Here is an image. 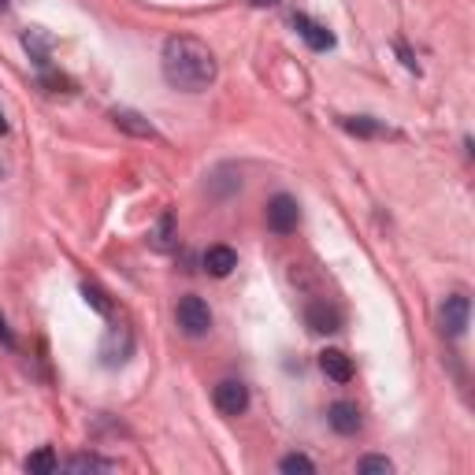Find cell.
I'll use <instances>...</instances> for the list:
<instances>
[{
  "label": "cell",
  "mask_w": 475,
  "mask_h": 475,
  "mask_svg": "<svg viewBox=\"0 0 475 475\" xmlns=\"http://www.w3.org/2000/svg\"><path fill=\"white\" fill-rule=\"evenodd\" d=\"M160 67H164L167 86L182 89V93H201L219 79V64H216L212 49L189 34L167 37L164 52H160Z\"/></svg>",
  "instance_id": "obj_1"
},
{
  "label": "cell",
  "mask_w": 475,
  "mask_h": 475,
  "mask_svg": "<svg viewBox=\"0 0 475 475\" xmlns=\"http://www.w3.org/2000/svg\"><path fill=\"white\" fill-rule=\"evenodd\" d=\"M175 323H179V331H182L186 338H204L208 331H212V309H208L201 297L186 294V297H179Z\"/></svg>",
  "instance_id": "obj_2"
},
{
  "label": "cell",
  "mask_w": 475,
  "mask_h": 475,
  "mask_svg": "<svg viewBox=\"0 0 475 475\" xmlns=\"http://www.w3.org/2000/svg\"><path fill=\"white\" fill-rule=\"evenodd\" d=\"M297 223H301V204L290 197V194H275L268 201V226L275 234H294L297 231Z\"/></svg>",
  "instance_id": "obj_3"
},
{
  "label": "cell",
  "mask_w": 475,
  "mask_h": 475,
  "mask_svg": "<svg viewBox=\"0 0 475 475\" xmlns=\"http://www.w3.org/2000/svg\"><path fill=\"white\" fill-rule=\"evenodd\" d=\"M212 402L223 416H241L245 409H249V387L238 383V379H223V383H216V390H212Z\"/></svg>",
  "instance_id": "obj_4"
},
{
  "label": "cell",
  "mask_w": 475,
  "mask_h": 475,
  "mask_svg": "<svg viewBox=\"0 0 475 475\" xmlns=\"http://www.w3.org/2000/svg\"><path fill=\"white\" fill-rule=\"evenodd\" d=\"M468 316H471V301H468L464 294H449V297L442 301L439 319H442V331H446L449 338H461V334L468 331Z\"/></svg>",
  "instance_id": "obj_5"
},
{
  "label": "cell",
  "mask_w": 475,
  "mask_h": 475,
  "mask_svg": "<svg viewBox=\"0 0 475 475\" xmlns=\"http://www.w3.org/2000/svg\"><path fill=\"white\" fill-rule=\"evenodd\" d=\"M305 323H309L312 334H334L341 327V312L334 305H327V301H309Z\"/></svg>",
  "instance_id": "obj_6"
},
{
  "label": "cell",
  "mask_w": 475,
  "mask_h": 475,
  "mask_svg": "<svg viewBox=\"0 0 475 475\" xmlns=\"http://www.w3.org/2000/svg\"><path fill=\"white\" fill-rule=\"evenodd\" d=\"M294 27H297V34H301V42H305L312 52H327V49H334V34L323 27V23H316V19H309V15H294Z\"/></svg>",
  "instance_id": "obj_7"
},
{
  "label": "cell",
  "mask_w": 475,
  "mask_h": 475,
  "mask_svg": "<svg viewBox=\"0 0 475 475\" xmlns=\"http://www.w3.org/2000/svg\"><path fill=\"white\" fill-rule=\"evenodd\" d=\"M201 264H204V272H208V275L226 279V275L238 268V253L231 249V245H208L204 257H201Z\"/></svg>",
  "instance_id": "obj_8"
},
{
  "label": "cell",
  "mask_w": 475,
  "mask_h": 475,
  "mask_svg": "<svg viewBox=\"0 0 475 475\" xmlns=\"http://www.w3.org/2000/svg\"><path fill=\"white\" fill-rule=\"evenodd\" d=\"M319 368H323L327 379H334V383H349L353 379V360L341 349H323L319 353Z\"/></svg>",
  "instance_id": "obj_9"
},
{
  "label": "cell",
  "mask_w": 475,
  "mask_h": 475,
  "mask_svg": "<svg viewBox=\"0 0 475 475\" xmlns=\"http://www.w3.org/2000/svg\"><path fill=\"white\" fill-rule=\"evenodd\" d=\"M327 424H331L338 434H356V431H360V409L349 405V402H334L331 412H327Z\"/></svg>",
  "instance_id": "obj_10"
},
{
  "label": "cell",
  "mask_w": 475,
  "mask_h": 475,
  "mask_svg": "<svg viewBox=\"0 0 475 475\" xmlns=\"http://www.w3.org/2000/svg\"><path fill=\"white\" fill-rule=\"evenodd\" d=\"M111 119H116V126H119V130H126V134H134V138H157L153 123H149L145 116H138V111L119 108V111H111Z\"/></svg>",
  "instance_id": "obj_11"
},
{
  "label": "cell",
  "mask_w": 475,
  "mask_h": 475,
  "mask_svg": "<svg viewBox=\"0 0 475 475\" xmlns=\"http://www.w3.org/2000/svg\"><path fill=\"white\" fill-rule=\"evenodd\" d=\"M64 468H67V471H116L119 464H116V461L97 457V453H79V457L64 461Z\"/></svg>",
  "instance_id": "obj_12"
},
{
  "label": "cell",
  "mask_w": 475,
  "mask_h": 475,
  "mask_svg": "<svg viewBox=\"0 0 475 475\" xmlns=\"http://www.w3.org/2000/svg\"><path fill=\"white\" fill-rule=\"evenodd\" d=\"M23 468H27V471H42V475H49V471L60 468V457L52 453V446H42V449L30 453V457L23 461Z\"/></svg>",
  "instance_id": "obj_13"
},
{
  "label": "cell",
  "mask_w": 475,
  "mask_h": 475,
  "mask_svg": "<svg viewBox=\"0 0 475 475\" xmlns=\"http://www.w3.org/2000/svg\"><path fill=\"white\" fill-rule=\"evenodd\" d=\"M341 126H346L349 134H356V138H379V134H383V123H375V119H368V116L341 119Z\"/></svg>",
  "instance_id": "obj_14"
},
{
  "label": "cell",
  "mask_w": 475,
  "mask_h": 475,
  "mask_svg": "<svg viewBox=\"0 0 475 475\" xmlns=\"http://www.w3.org/2000/svg\"><path fill=\"white\" fill-rule=\"evenodd\" d=\"M82 297H86V305H89L93 312L111 316V301H108V294L97 287V282H82Z\"/></svg>",
  "instance_id": "obj_15"
},
{
  "label": "cell",
  "mask_w": 475,
  "mask_h": 475,
  "mask_svg": "<svg viewBox=\"0 0 475 475\" xmlns=\"http://www.w3.org/2000/svg\"><path fill=\"white\" fill-rule=\"evenodd\" d=\"M171 238H175V216L164 212L160 223H157V231H153V249L167 253V249H171Z\"/></svg>",
  "instance_id": "obj_16"
},
{
  "label": "cell",
  "mask_w": 475,
  "mask_h": 475,
  "mask_svg": "<svg viewBox=\"0 0 475 475\" xmlns=\"http://www.w3.org/2000/svg\"><path fill=\"white\" fill-rule=\"evenodd\" d=\"M23 45H27V52H30V56H34V60L42 64V67L49 64V56H45V49H49V37H45L42 30H27V34H23Z\"/></svg>",
  "instance_id": "obj_17"
},
{
  "label": "cell",
  "mask_w": 475,
  "mask_h": 475,
  "mask_svg": "<svg viewBox=\"0 0 475 475\" xmlns=\"http://www.w3.org/2000/svg\"><path fill=\"white\" fill-rule=\"evenodd\" d=\"M279 471H287V475H297V471H301V475H312L316 464L305 457V453H290V457L279 461Z\"/></svg>",
  "instance_id": "obj_18"
},
{
  "label": "cell",
  "mask_w": 475,
  "mask_h": 475,
  "mask_svg": "<svg viewBox=\"0 0 475 475\" xmlns=\"http://www.w3.org/2000/svg\"><path fill=\"white\" fill-rule=\"evenodd\" d=\"M356 471H360V475H372V471L390 475V471H394V464H390L387 457H360V461H356Z\"/></svg>",
  "instance_id": "obj_19"
},
{
  "label": "cell",
  "mask_w": 475,
  "mask_h": 475,
  "mask_svg": "<svg viewBox=\"0 0 475 475\" xmlns=\"http://www.w3.org/2000/svg\"><path fill=\"white\" fill-rule=\"evenodd\" d=\"M0 341H4L8 349H15V334L8 331V323H4V316H0Z\"/></svg>",
  "instance_id": "obj_20"
},
{
  "label": "cell",
  "mask_w": 475,
  "mask_h": 475,
  "mask_svg": "<svg viewBox=\"0 0 475 475\" xmlns=\"http://www.w3.org/2000/svg\"><path fill=\"white\" fill-rule=\"evenodd\" d=\"M253 8H272V4H279V0H249Z\"/></svg>",
  "instance_id": "obj_21"
},
{
  "label": "cell",
  "mask_w": 475,
  "mask_h": 475,
  "mask_svg": "<svg viewBox=\"0 0 475 475\" xmlns=\"http://www.w3.org/2000/svg\"><path fill=\"white\" fill-rule=\"evenodd\" d=\"M0 134H8V119H4V111H0Z\"/></svg>",
  "instance_id": "obj_22"
},
{
  "label": "cell",
  "mask_w": 475,
  "mask_h": 475,
  "mask_svg": "<svg viewBox=\"0 0 475 475\" xmlns=\"http://www.w3.org/2000/svg\"><path fill=\"white\" fill-rule=\"evenodd\" d=\"M4 8H8V0H0V11H4Z\"/></svg>",
  "instance_id": "obj_23"
},
{
  "label": "cell",
  "mask_w": 475,
  "mask_h": 475,
  "mask_svg": "<svg viewBox=\"0 0 475 475\" xmlns=\"http://www.w3.org/2000/svg\"><path fill=\"white\" fill-rule=\"evenodd\" d=\"M0 175H4V171H0Z\"/></svg>",
  "instance_id": "obj_24"
}]
</instances>
